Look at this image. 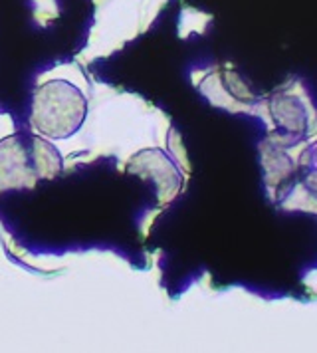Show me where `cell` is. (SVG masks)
<instances>
[{
  "label": "cell",
  "mask_w": 317,
  "mask_h": 353,
  "mask_svg": "<svg viewBox=\"0 0 317 353\" xmlns=\"http://www.w3.org/2000/svg\"><path fill=\"white\" fill-rule=\"evenodd\" d=\"M62 171V153L40 133L16 131L0 139V194L34 189L42 181L58 179Z\"/></svg>",
  "instance_id": "cell-1"
},
{
  "label": "cell",
  "mask_w": 317,
  "mask_h": 353,
  "mask_svg": "<svg viewBox=\"0 0 317 353\" xmlns=\"http://www.w3.org/2000/svg\"><path fill=\"white\" fill-rule=\"evenodd\" d=\"M88 117V99L68 80H48L32 97L30 128L46 139L76 135Z\"/></svg>",
  "instance_id": "cell-2"
},
{
  "label": "cell",
  "mask_w": 317,
  "mask_h": 353,
  "mask_svg": "<svg viewBox=\"0 0 317 353\" xmlns=\"http://www.w3.org/2000/svg\"><path fill=\"white\" fill-rule=\"evenodd\" d=\"M269 115L268 141L292 147L317 131V110L301 81H289L266 99Z\"/></svg>",
  "instance_id": "cell-3"
},
{
  "label": "cell",
  "mask_w": 317,
  "mask_h": 353,
  "mask_svg": "<svg viewBox=\"0 0 317 353\" xmlns=\"http://www.w3.org/2000/svg\"><path fill=\"white\" fill-rule=\"evenodd\" d=\"M198 90L210 101V105L230 113H252L260 101V97L246 78L238 70L228 65L212 70L201 81Z\"/></svg>",
  "instance_id": "cell-4"
},
{
  "label": "cell",
  "mask_w": 317,
  "mask_h": 353,
  "mask_svg": "<svg viewBox=\"0 0 317 353\" xmlns=\"http://www.w3.org/2000/svg\"><path fill=\"white\" fill-rule=\"evenodd\" d=\"M272 201L284 212H305L317 216V169L300 163L296 173L272 196Z\"/></svg>",
  "instance_id": "cell-5"
},
{
  "label": "cell",
  "mask_w": 317,
  "mask_h": 353,
  "mask_svg": "<svg viewBox=\"0 0 317 353\" xmlns=\"http://www.w3.org/2000/svg\"><path fill=\"white\" fill-rule=\"evenodd\" d=\"M260 155H262L264 183L268 187L269 196H274L289 181V176L296 173L300 163H296L287 155L285 147L272 143L268 139L260 145Z\"/></svg>",
  "instance_id": "cell-6"
},
{
  "label": "cell",
  "mask_w": 317,
  "mask_h": 353,
  "mask_svg": "<svg viewBox=\"0 0 317 353\" xmlns=\"http://www.w3.org/2000/svg\"><path fill=\"white\" fill-rule=\"evenodd\" d=\"M155 167L163 169V173H165V175H155L161 193H163V189L171 191V194L176 193V189L181 185L178 183V173L174 171L171 161L167 159L161 151H143L137 157H133L127 169L133 171V173H153ZM155 173H158V171H155Z\"/></svg>",
  "instance_id": "cell-7"
},
{
  "label": "cell",
  "mask_w": 317,
  "mask_h": 353,
  "mask_svg": "<svg viewBox=\"0 0 317 353\" xmlns=\"http://www.w3.org/2000/svg\"><path fill=\"white\" fill-rule=\"evenodd\" d=\"M301 163H305V165H309V167L317 169V141L307 149V153L303 155V161H301Z\"/></svg>",
  "instance_id": "cell-8"
}]
</instances>
